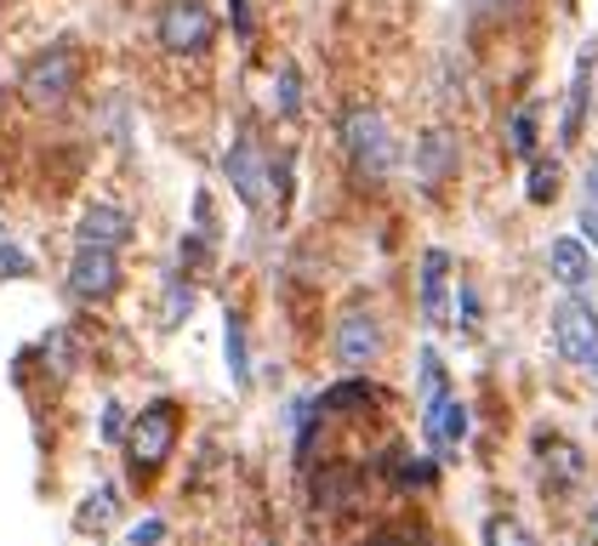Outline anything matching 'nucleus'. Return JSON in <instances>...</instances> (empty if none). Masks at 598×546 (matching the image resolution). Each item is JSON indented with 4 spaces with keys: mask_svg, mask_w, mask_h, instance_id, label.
I'll list each match as a JSON object with an SVG mask.
<instances>
[{
    "mask_svg": "<svg viewBox=\"0 0 598 546\" xmlns=\"http://www.w3.org/2000/svg\"><path fill=\"white\" fill-rule=\"evenodd\" d=\"M228 375L246 387L251 382V370H246V325H240V314L228 307Z\"/></svg>",
    "mask_w": 598,
    "mask_h": 546,
    "instance_id": "obj_21",
    "label": "nucleus"
},
{
    "mask_svg": "<svg viewBox=\"0 0 598 546\" xmlns=\"http://www.w3.org/2000/svg\"><path fill=\"white\" fill-rule=\"evenodd\" d=\"M587 540H592V546H598V501H592V506H587Z\"/></svg>",
    "mask_w": 598,
    "mask_h": 546,
    "instance_id": "obj_32",
    "label": "nucleus"
},
{
    "mask_svg": "<svg viewBox=\"0 0 598 546\" xmlns=\"http://www.w3.org/2000/svg\"><path fill=\"white\" fill-rule=\"evenodd\" d=\"M109 518H115V484H97V490L86 495V506H80L75 524H80V529H104Z\"/></svg>",
    "mask_w": 598,
    "mask_h": 546,
    "instance_id": "obj_19",
    "label": "nucleus"
},
{
    "mask_svg": "<svg viewBox=\"0 0 598 546\" xmlns=\"http://www.w3.org/2000/svg\"><path fill=\"white\" fill-rule=\"evenodd\" d=\"M115 291H120V251L80 245L69 262V296L75 302H109Z\"/></svg>",
    "mask_w": 598,
    "mask_h": 546,
    "instance_id": "obj_7",
    "label": "nucleus"
},
{
    "mask_svg": "<svg viewBox=\"0 0 598 546\" xmlns=\"http://www.w3.org/2000/svg\"><path fill=\"white\" fill-rule=\"evenodd\" d=\"M274 109H280V114H296V109H303V80H296V63L280 68V80H274Z\"/></svg>",
    "mask_w": 598,
    "mask_h": 546,
    "instance_id": "obj_22",
    "label": "nucleus"
},
{
    "mask_svg": "<svg viewBox=\"0 0 598 546\" xmlns=\"http://www.w3.org/2000/svg\"><path fill=\"white\" fill-rule=\"evenodd\" d=\"M422 427H427V444H434V450H456V444L468 438V404L445 393L439 404L422 410Z\"/></svg>",
    "mask_w": 598,
    "mask_h": 546,
    "instance_id": "obj_12",
    "label": "nucleus"
},
{
    "mask_svg": "<svg viewBox=\"0 0 598 546\" xmlns=\"http://www.w3.org/2000/svg\"><path fill=\"white\" fill-rule=\"evenodd\" d=\"M228 18H235L240 34H251V0H228Z\"/></svg>",
    "mask_w": 598,
    "mask_h": 546,
    "instance_id": "obj_28",
    "label": "nucleus"
},
{
    "mask_svg": "<svg viewBox=\"0 0 598 546\" xmlns=\"http://www.w3.org/2000/svg\"><path fill=\"white\" fill-rule=\"evenodd\" d=\"M75 86H80V52L75 46H46L41 57H29L18 75V91L29 109H63V102L75 97Z\"/></svg>",
    "mask_w": 598,
    "mask_h": 546,
    "instance_id": "obj_2",
    "label": "nucleus"
},
{
    "mask_svg": "<svg viewBox=\"0 0 598 546\" xmlns=\"http://www.w3.org/2000/svg\"><path fill=\"white\" fill-rule=\"evenodd\" d=\"M365 404H377L371 382H337V387L319 393V410H343V416H354V410H365Z\"/></svg>",
    "mask_w": 598,
    "mask_h": 546,
    "instance_id": "obj_16",
    "label": "nucleus"
},
{
    "mask_svg": "<svg viewBox=\"0 0 598 546\" xmlns=\"http://www.w3.org/2000/svg\"><path fill=\"white\" fill-rule=\"evenodd\" d=\"M377 353H382V325H377V314L365 302H354L337 319V359L348 370H365V364H377Z\"/></svg>",
    "mask_w": 598,
    "mask_h": 546,
    "instance_id": "obj_8",
    "label": "nucleus"
},
{
    "mask_svg": "<svg viewBox=\"0 0 598 546\" xmlns=\"http://www.w3.org/2000/svg\"><path fill=\"white\" fill-rule=\"evenodd\" d=\"M343 149H348V165L359 183H388V171L399 165V143H393L382 109H371V102H354L343 114Z\"/></svg>",
    "mask_w": 598,
    "mask_h": 546,
    "instance_id": "obj_1",
    "label": "nucleus"
},
{
    "mask_svg": "<svg viewBox=\"0 0 598 546\" xmlns=\"http://www.w3.org/2000/svg\"><path fill=\"white\" fill-rule=\"evenodd\" d=\"M194 314V285H188V273H172L165 280V325H183Z\"/></svg>",
    "mask_w": 598,
    "mask_h": 546,
    "instance_id": "obj_18",
    "label": "nucleus"
},
{
    "mask_svg": "<svg viewBox=\"0 0 598 546\" xmlns=\"http://www.w3.org/2000/svg\"><path fill=\"white\" fill-rule=\"evenodd\" d=\"M160 535H165V524H160V518H143L138 529H131V546H154Z\"/></svg>",
    "mask_w": 598,
    "mask_h": 546,
    "instance_id": "obj_26",
    "label": "nucleus"
},
{
    "mask_svg": "<svg viewBox=\"0 0 598 546\" xmlns=\"http://www.w3.org/2000/svg\"><path fill=\"white\" fill-rule=\"evenodd\" d=\"M536 450H542V472L558 478V484H576V478L587 472L581 450H576V444H564V438H536Z\"/></svg>",
    "mask_w": 598,
    "mask_h": 546,
    "instance_id": "obj_15",
    "label": "nucleus"
},
{
    "mask_svg": "<svg viewBox=\"0 0 598 546\" xmlns=\"http://www.w3.org/2000/svg\"><path fill=\"white\" fill-rule=\"evenodd\" d=\"M450 171H456V136H450L445 125L422 131V136H416V177H422L427 188H445Z\"/></svg>",
    "mask_w": 598,
    "mask_h": 546,
    "instance_id": "obj_10",
    "label": "nucleus"
},
{
    "mask_svg": "<svg viewBox=\"0 0 598 546\" xmlns=\"http://www.w3.org/2000/svg\"><path fill=\"white\" fill-rule=\"evenodd\" d=\"M177 433H183V410H177L172 398L143 404L138 422H131V433H126V456H131V467H138V472L165 467V456L177 450Z\"/></svg>",
    "mask_w": 598,
    "mask_h": 546,
    "instance_id": "obj_3",
    "label": "nucleus"
},
{
    "mask_svg": "<svg viewBox=\"0 0 598 546\" xmlns=\"http://www.w3.org/2000/svg\"><path fill=\"white\" fill-rule=\"evenodd\" d=\"M508 143H513V154H519V160H530V154H536V102H524V109L513 114V125H508Z\"/></svg>",
    "mask_w": 598,
    "mask_h": 546,
    "instance_id": "obj_20",
    "label": "nucleus"
},
{
    "mask_svg": "<svg viewBox=\"0 0 598 546\" xmlns=\"http://www.w3.org/2000/svg\"><path fill=\"white\" fill-rule=\"evenodd\" d=\"M377 546H427L416 529H388V535H377Z\"/></svg>",
    "mask_w": 598,
    "mask_h": 546,
    "instance_id": "obj_27",
    "label": "nucleus"
},
{
    "mask_svg": "<svg viewBox=\"0 0 598 546\" xmlns=\"http://www.w3.org/2000/svg\"><path fill=\"white\" fill-rule=\"evenodd\" d=\"M547 262H553V280H558L564 291H581V285L592 280V256H587L581 239H553Z\"/></svg>",
    "mask_w": 598,
    "mask_h": 546,
    "instance_id": "obj_14",
    "label": "nucleus"
},
{
    "mask_svg": "<svg viewBox=\"0 0 598 546\" xmlns=\"http://www.w3.org/2000/svg\"><path fill=\"white\" fill-rule=\"evenodd\" d=\"M564 7H576V0H564Z\"/></svg>",
    "mask_w": 598,
    "mask_h": 546,
    "instance_id": "obj_33",
    "label": "nucleus"
},
{
    "mask_svg": "<svg viewBox=\"0 0 598 546\" xmlns=\"http://www.w3.org/2000/svg\"><path fill=\"white\" fill-rule=\"evenodd\" d=\"M104 433H109V438H120V404H109V416H104Z\"/></svg>",
    "mask_w": 598,
    "mask_h": 546,
    "instance_id": "obj_30",
    "label": "nucleus"
},
{
    "mask_svg": "<svg viewBox=\"0 0 598 546\" xmlns=\"http://www.w3.org/2000/svg\"><path fill=\"white\" fill-rule=\"evenodd\" d=\"M558 194V165L553 160H530V205H547Z\"/></svg>",
    "mask_w": 598,
    "mask_h": 546,
    "instance_id": "obj_23",
    "label": "nucleus"
},
{
    "mask_svg": "<svg viewBox=\"0 0 598 546\" xmlns=\"http://www.w3.org/2000/svg\"><path fill=\"white\" fill-rule=\"evenodd\" d=\"M217 41V18L206 0H165L160 7V46L172 57H206Z\"/></svg>",
    "mask_w": 598,
    "mask_h": 546,
    "instance_id": "obj_4",
    "label": "nucleus"
},
{
    "mask_svg": "<svg viewBox=\"0 0 598 546\" xmlns=\"http://www.w3.org/2000/svg\"><path fill=\"white\" fill-rule=\"evenodd\" d=\"M592 63H598V46H581V57H576V75H570V102H564V131H558V143H564V149H570V143H581L587 102H592Z\"/></svg>",
    "mask_w": 598,
    "mask_h": 546,
    "instance_id": "obj_9",
    "label": "nucleus"
},
{
    "mask_svg": "<svg viewBox=\"0 0 598 546\" xmlns=\"http://www.w3.org/2000/svg\"><path fill=\"white\" fill-rule=\"evenodd\" d=\"M553 348L570 359V364H581V370L598 375V314H592L576 291L553 307Z\"/></svg>",
    "mask_w": 598,
    "mask_h": 546,
    "instance_id": "obj_5",
    "label": "nucleus"
},
{
    "mask_svg": "<svg viewBox=\"0 0 598 546\" xmlns=\"http://www.w3.org/2000/svg\"><path fill=\"white\" fill-rule=\"evenodd\" d=\"M222 171H228V183H235V194L251 205V211H262V205H269L274 165H269V154H262L257 131H235V143H228V160H222Z\"/></svg>",
    "mask_w": 598,
    "mask_h": 546,
    "instance_id": "obj_6",
    "label": "nucleus"
},
{
    "mask_svg": "<svg viewBox=\"0 0 598 546\" xmlns=\"http://www.w3.org/2000/svg\"><path fill=\"white\" fill-rule=\"evenodd\" d=\"M485 546H536V535L508 512H496V518H485Z\"/></svg>",
    "mask_w": 598,
    "mask_h": 546,
    "instance_id": "obj_17",
    "label": "nucleus"
},
{
    "mask_svg": "<svg viewBox=\"0 0 598 546\" xmlns=\"http://www.w3.org/2000/svg\"><path fill=\"white\" fill-rule=\"evenodd\" d=\"M439 398H445V370H439V353L427 348V353H422V410L439 404Z\"/></svg>",
    "mask_w": 598,
    "mask_h": 546,
    "instance_id": "obj_24",
    "label": "nucleus"
},
{
    "mask_svg": "<svg viewBox=\"0 0 598 546\" xmlns=\"http://www.w3.org/2000/svg\"><path fill=\"white\" fill-rule=\"evenodd\" d=\"M445 285H450V256L439 245L422 251V319L427 325H445Z\"/></svg>",
    "mask_w": 598,
    "mask_h": 546,
    "instance_id": "obj_13",
    "label": "nucleus"
},
{
    "mask_svg": "<svg viewBox=\"0 0 598 546\" xmlns=\"http://www.w3.org/2000/svg\"><path fill=\"white\" fill-rule=\"evenodd\" d=\"M587 205H598V160L587 165Z\"/></svg>",
    "mask_w": 598,
    "mask_h": 546,
    "instance_id": "obj_31",
    "label": "nucleus"
},
{
    "mask_svg": "<svg viewBox=\"0 0 598 546\" xmlns=\"http://www.w3.org/2000/svg\"><path fill=\"white\" fill-rule=\"evenodd\" d=\"M131 217L120 211V205H91V211L80 217V245H104V251H120L131 245Z\"/></svg>",
    "mask_w": 598,
    "mask_h": 546,
    "instance_id": "obj_11",
    "label": "nucleus"
},
{
    "mask_svg": "<svg viewBox=\"0 0 598 546\" xmlns=\"http://www.w3.org/2000/svg\"><path fill=\"white\" fill-rule=\"evenodd\" d=\"M581 239H587V245H598V205H587V211H581Z\"/></svg>",
    "mask_w": 598,
    "mask_h": 546,
    "instance_id": "obj_29",
    "label": "nucleus"
},
{
    "mask_svg": "<svg viewBox=\"0 0 598 546\" xmlns=\"http://www.w3.org/2000/svg\"><path fill=\"white\" fill-rule=\"evenodd\" d=\"M29 267H35V262H29L18 245H0V280H23Z\"/></svg>",
    "mask_w": 598,
    "mask_h": 546,
    "instance_id": "obj_25",
    "label": "nucleus"
}]
</instances>
